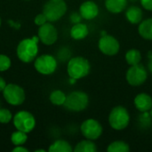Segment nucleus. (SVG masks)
I'll return each mask as SVG.
<instances>
[{
	"label": "nucleus",
	"instance_id": "nucleus-17",
	"mask_svg": "<svg viewBox=\"0 0 152 152\" xmlns=\"http://www.w3.org/2000/svg\"><path fill=\"white\" fill-rule=\"evenodd\" d=\"M89 35L88 26L83 22L73 24L70 28V37L74 40H83Z\"/></svg>",
	"mask_w": 152,
	"mask_h": 152
},
{
	"label": "nucleus",
	"instance_id": "nucleus-22",
	"mask_svg": "<svg viewBox=\"0 0 152 152\" xmlns=\"http://www.w3.org/2000/svg\"><path fill=\"white\" fill-rule=\"evenodd\" d=\"M108 152H128L130 151V146L124 141H114L110 142L107 147Z\"/></svg>",
	"mask_w": 152,
	"mask_h": 152
},
{
	"label": "nucleus",
	"instance_id": "nucleus-15",
	"mask_svg": "<svg viewBox=\"0 0 152 152\" xmlns=\"http://www.w3.org/2000/svg\"><path fill=\"white\" fill-rule=\"evenodd\" d=\"M125 16L127 21L133 25H139L143 18L142 9L138 5H131L126 7L125 12Z\"/></svg>",
	"mask_w": 152,
	"mask_h": 152
},
{
	"label": "nucleus",
	"instance_id": "nucleus-14",
	"mask_svg": "<svg viewBox=\"0 0 152 152\" xmlns=\"http://www.w3.org/2000/svg\"><path fill=\"white\" fill-rule=\"evenodd\" d=\"M135 109L141 113L150 112L152 108V97L147 93H140L134 99Z\"/></svg>",
	"mask_w": 152,
	"mask_h": 152
},
{
	"label": "nucleus",
	"instance_id": "nucleus-19",
	"mask_svg": "<svg viewBox=\"0 0 152 152\" xmlns=\"http://www.w3.org/2000/svg\"><path fill=\"white\" fill-rule=\"evenodd\" d=\"M73 151L75 152H96L98 151V148L94 141L86 139V140L80 141L75 146Z\"/></svg>",
	"mask_w": 152,
	"mask_h": 152
},
{
	"label": "nucleus",
	"instance_id": "nucleus-11",
	"mask_svg": "<svg viewBox=\"0 0 152 152\" xmlns=\"http://www.w3.org/2000/svg\"><path fill=\"white\" fill-rule=\"evenodd\" d=\"M35 69L43 75H51L55 72L58 62L55 57L50 54H43L35 60Z\"/></svg>",
	"mask_w": 152,
	"mask_h": 152
},
{
	"label": "nucleus",
	"instance_id": "nucleus-8",
	"mask_svg": "<svg viewBox=\"0 0 152 152\" xmlns=\"http://www.w3.org/2000/svg\"><path fill=\"white\" fill-rule=\"evenodd\" d=\"M4 100L12 106L21 105L26 98L25 92L22 87L15 84H8L3 91Z\"/></svg>",
	"mask_w": 152,
	"mask_h": 152
},
{
	"label": "nucleus",
	"instance_id": "nucleus-28",
	"mask_svg": "<svg viewBox=\"0 0 152 152\" xmlns=\"http://www.w3.org/2000/svg\"><path fill=\"white\" fill-rule=\"evenodd\" d=\"M34 21H35V24H36V25H37L38 27H40V26L44 25L45 23H46L48 20H47V19H46L45 15L42 12V13L37 14V15L35 17Z\"/></svg>",
	"mask_w": 152,
	"mask_h": 152
},
{
	"label": "nucleus",
	"instance_id": "nucleus-33",
	"mask_svg": "<svg viewBox=\"0 0 152 152\" xmlns=\"http://www.w3.org/2000/svg\"><path fill=\"white\" fill-rule=\"evenodd\" d=\"M5 86H6V82H5V80H4L2 77H0V92H3L4 89L5 88Z\"/></svg>",
	"mask_w": 152,
	"mask_h": 152
},
{
	"label": "nucleus",
	"instance_id": "nucleus-29",
	"mask_svg": "<svg viewBox=\"0 0 152 152\" xmlns=\"http://www.w3.org/2000/svg\"><path fill=\"white\" fill-rule=\"evenodd\" d=\"M83 20L81 14L78 12H72L69 16V20L71 21L72 24H76V23H78V22H81V20Z\"/></svg>",
	"mask_w": 152,
	"mask_h": 152
},
{
	"label": "nucleus",
	"instance_id": "nucleus-24",
	"mask_svg": "<svg viewBox=\"0 0 152 152\" xmlns=\"http://www.w3.org/2000/svg\"><path fill=\"white\" fill-rule=\"evenodd\" d=\"M27 140H28L27 133L20 131V130H17L16 132L12 133V135H11V142L15 146L24 144L27 142Z\"/></svg>",
	"mask_w": 152,
	"mask_h": 152
},
{
	"label": "nucleus",
	"instance_id": "nucleus-10",
	"mask_svg": "<svg viewBox=\"0 0 152 152\" xmlns=\"http://www.w3.org/2000/svg\"><path fill=\"white\" fill-rule=\"evenodd\" d=\"M98 48L104 55L115 56L119 53L120 44L115 37L107 34L105 36H101L98 41Z\"/></svg>",
	"mask_w": 152,
	"mask_h": 152
},
{
	"label": "nucleus",
	"instance_id": "nucleus-31",
	"mask_svg": "<svg viewBox=\"0 0 152 152\" xmlns=\"http://www.w3.org/2000/svg\"><path fill=\"white\" fill-rule=\"evenodd\" d=\"M147 56H148V59H149V61H148V69L152 73V50L149 51Z\"/></svg>",
	"mask_w": 152,
	"mask_h": 152
},
{
	"label": "nucleus",
	"instance_id": "nucleus-12",
	"mask_svg": "<svg viewBox=\"0 0 152 152\" xmlns=\"http://www.w3.org/2000/svg\"><path fill=\"white\" fill-rule=\"evenodd\" d=\"M39 40L45 45H53L58 39V30L53 24L47 21L38 28Z\"/></svg>",
	"mask_w": 152,
	"mask_h": 152
},
{
	"label": "nucleus",
	"instance_id": "nucleus-35",
	"mask_svg": "<svg viewBox=\"0 0 152 152\" xmlns=\"http://www.w3.org/2000/svg\"><path fill=\"white\" fill-rule=\"evenodd\" d=\"M35 151L36 152H45V150H36Z\"/></svg>",
	"mask_w": 152,
	"mask_h": 152
},
{
	"label": "nucleus",
	"instance_id": "nucleus-1",
	"mask_svg": "<svg viewBox=\"0 0 152 152\" xmlns=\"http://www.w3.org/2000/svg\"><path fill=\"white\" fill-rule=\"evenodd\" d=\"M91 71L90 61L83 56L72 57L68 61L67 72L69 77L76 80L82 79L89 75Z\"/></svg>",
	"mask_w": 152,
	"mask_h": 152
},
{
	"label": "nucleus",
	"instance_id": "nucleus-6",
	"mask_svg": "<svg viewBox=\"0 0 152 152\" xmlns=\"http://www.w3.org/2000/svg\"><path fill=\"white\" fill-rule=\"evenodd\" d=\"M147 78L148 71L142 63L130 66L126 73V82L131 86H140L146 82Z\"/></svg>",
	"mask_w": 152,
	"mask_h": 152
},
{
	"label": "nucleus",
	"instance_id": "nucleus-3",
	"mask_svg": "<svg viewBox=\"0 0 152 152\" xmlns=\"http://www.w3.org/2000/svg\"><path fill=\"white\" fill-rule=\"evenodd\" d=\"M131 117L128 110L121 105L115 106L110 112L108 122L110 126L116 131L126 129L130 124Z\"/></svg>",
	"mask_w": 152,
	"mask_h": 152
},
{
	"label": "nucleus",
	"instance_id": "nucleus-32",
	"mask_svg": "<svg viewBox=\"0 0 152 152\" xmlns=\"http://www.w3.org/2000/svg\"><path fill=\"white\" fill-rule=\"evenodd\" d=\"M12 152H28V150L22 147L21 145H19V146H16L15 148L12 149Z\"/></svg>",
	"mask_w": 152,
	"mask_h": 152
},
{
	"label": "nucleus",
	"instance_id": "nucleus-23",
	"mask_svg": "<svg viewBox=\"0 0 152 152\" xmlns=\"http://www.w3.org/2000/svg\"><path fill=\"white\" fill-rule=\"evenodd\" d=\"M67 95L61 90H54L50 94L49 99L52 104L55 106H62L66 102Z\"/></svg>",
	"mask_w": 152,
	"mask_h": 152
},
{
	"label": "nucleus",
	"instance_id": "nucleus-37",
	"mask_svg": "<svg viewBox=\"0 0 152 152\" xmlns=\"http://www.w3.org/2000/svg\"><path fill=\"white\" fill-rule=\"evenodd\" d=\"M150 114H151V119H152V108H151V110H150Z\"/></svg>",
	"mask_w": 152,
	"mask_h": 152
},
{
	"label": "nucleus",
	"instance_id": "nucleus-16",
	"mask_svg": "<svg viewBox=\"0 0 152 152\" xmlns=\"http://www.w3.org/2000/svg\"><path fill=\"white\" fill-rule=\"evenodd\" d=\"M127 4L128 0H105L104 2L106 10L114 14H118L126 11Z\"/></svg>",
	"mask_w": 152,
	"mask_h": 152
},
{
	"label": "nucleus",
	"instance_id": "nucleus-20",
	"mask_svg": "<svg viewBox=\"0 0 152 152\" xmlns=\"http://www.w3.org/2000/svg\"><path fill=\"white\" fill-rule=\"evenodd\" d=\"M49 152H71L73 151V148L71 147L70 143L65 140H57L53 142L49 149Z\"/></svg>",
	"mask_w": 152,
	"mask_h": 152
},
{
	"label": "nucleus",
	"instance_id": "nucleus-21",
	"mask_svg": "<svg viewBox=\"0 0 152 152\" xmlns=\"http://www.w3.org/2000/svg\"><path fill=\"white\" fill-rule=\"evenodd\" d=\"M125 59L126 63L129 66H133V65H136L138 63H141L142 56L141 52L138 49H129L128 51H126V55H125Z\"/></svg>",
	"mask_w": 152,
	"mask_h": 152
},
{
	"label": "nucleus",
	"instance_id": "nucleus-27",
	"mask_svg": "<svg viewBox=\"0 0 152 152\" xmlns=\"http://www.w3.org/2000/svg\"><path fill=\"white\" fill-rule=\"evenodd\" d=\"M70 54H71V53H70V51L68 49V48H66V47H63V48H61L60 51H59V53H58V57H59V59L61 60V61H67V60H69L70 58Z\"/></svg>",
	"mask_w": 152,
	"mask_h": 152
},
{
	"label": "nucleus",
	"instance_id": "nucleus-34",
	"mask_svg": "<svg viewBox=\"0 0 152 152\" xmlns=\"http://www.w3.org/2000/svg\"><path fill=\"white\" fill-rule=\"evenodd\" d=\"M107 34H108V33H107L105 30H102V31H101V33H100V35H101V36H105V35H107Z\"/></svg>",
	"mask_w": 152,
	"mask_h": 152
},
{
	"label": "nucleus",
	"instance_id": "nucleus-26",
	"mask_svg": "<svg viewBox=\"0 0 152 152\" xmlns=\"http://www.w3.org/2000/svg\"><path fill=\"white\" fill-rule=\"evenodd\" d=\"M11 67V60L4 54H0V71H5Z\"/></svg>",
	"mask_w": 152,
	"mask_h": 152
},
{
	"label": "nucleus",
	"instance_id": "nucleus-25",
	"mask_svg": "<svg viewBox=\"0 0 152 152\" xmlns=\"http://www.w3.org/2000/svg\"><path fill=\"white\" fill-rule=\"evenodd\" d=\"M12 119V112L7 109H0V123L8 124Z\"/></svg>",
	"mask_w": 152,
	"mask_h": 152
},
{
	"label": "nucleus",
	"instance_id": "nucleus-7",
	"mask_svg": "<svg viewBox=\"0 0 152 152\" xmlns=\"http://www.w3.org/2000/svg\"><path fill=\"white\" fill-rule=\"evenodd\" d=\"M80 131L86 139L96 141L102 135L103 127L98 120L94 118H88L81 124Z\"/></svg>",
	"mask_w": 152,
	"mask_h": 152
},
{
	"label": "nucleus",
	"instance_id": "nucleus-36",
	"mask_svg": "<svg viewBox=\"0 0 152 152\" xmlns=\"http://www.w3.org/2000/svg\"><path fill=\"white\" fill-rule=\"evenodd\" d=\"M128 1H131L132 3H135V2H137L138 0H128Z\"/></svg>",
	"mask_w": 152,
	"mask_h": 152
},
{
	"label": "nucleus",
	"instance_id": "nucleus-4",
	"mask_svg": "<svg viewBox=\"0 0 152 152\" xmlns=\"http://www.w3.org/2000/svg\"><path fill=\"white\" fill-rule=\"evenodd\" d=\"M89 105V96L83 91H73L67 95L64 107L72 112H81Z\"/></svg>",
	"mask_w": 152,
	"mask_h": 152
},
{
	"label": "nucleus",
	"instance_id": "nucleus-2",
	"mask_svg": "<svg viewBox=\"0 0 152 152\" xmlns=\"http://www.w3.org/2000/svg\"><path fill=\"white\" fill-rule=\"evenodd\" d=\"M38 37H32L31 38L22 39L17 46V56L18 58L25 62L28 63L33 61L38 53Z\"/></svg>",
	"mask_w": 152,
	"mask_h": 152
},
{
	"label": "nucleus",
	"instance_id": "nucleus-30",
	"mask_svg": "<svg viewBox=\"0 0 152 152\" xmlns=\"http://www.w3.org/2000/svg\"><path fill=\"white\" fill-rule=\"evenodd\" d=\"M142 7L146 11L152 12V0H139Z\"/></svg>",
	"mask_w": 152,
	"mask_h": 152
},
{
	"label": "nucleus",
	"instance_id": "nucleus-38",
	"mask_svg": "<svg viewBox=\"0 0 152 152\" xmlns=\"http://www.w3.org/2000/svg\"><path fill=\"white\" fill-rule=\"evenodd\" d=\"M0 26H1V19H0Z\"/></svg>",
	"mask_w": 152,
	"mask_h": 152
},
{
	"label": "nucleus",
	"instance_id": "nucleus-5",
	"mask_svg": "<svg viewBox=\"0 0 152 152\" xmlns=\"http://www.w3.org/2000/svg\"><path fill=\"white\" fill-rule=\"evenodd\" d=\"M67 10L68 6L64 0H48L43 7V13L49 22H54L61 19Z\"/></svg>",
	"mask_w": 152,
	"mask_h": 152
},
{
	"label": "nucleus",
	"instance_id": "nucleus-13",
	"mask_svg": "<svg viewBox=\"0 0 152 152\" xmlns=\"http://www.w3.org/2000/svg\"><path fill=\"white\" fill-rule=\"evenodd\" d=\"M99 6L93 0H86L79 6V13L82 18L86 20H92L99 15Z\"/></svg>",
	"mask_w": 152,
	"mask_h": 152
},
{
	"label": "nucleus",
	"instance_id": "nucleus-9",
	"mask_svg": "<svg viewBox=\"0 0 152 152\" xmlns=\"http://www.w3.org/2000/svg\"><path fill=\"white\" fill-rule=\"evenodd\" d=\"M13 125L17 130L30 133L36 126L35 117L28 111L21 110L15 114L13 117Z\"/></svg>",
	"mask_w": 152,
	"mask_h": 152
},
{
	"label": "nucleus",
	"instance_id": "nucleus-18",
	"mask_svg": "<svg viewBox=\"0 0 152 152\" xmlns=\"http://www.w3.org/2000/svg\"><path fill=\"white\" fill-rule=\"evenodd\" d=\"M138 33L145 40L152 41V18L142 20L138 26Z\"/></svg>",
	"mask_w": 152,
	"mask_h": 152
}]
</instances>
